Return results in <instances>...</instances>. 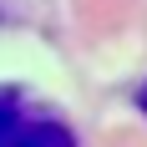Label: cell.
I'll return each mask as SVG.
<instances>
[{
    "mask_svg": "<svg viewBox=\"0 0 147 147\" xmlns=\"http://www.w3.org/2000/svg\"><path fill=\"white\" fill-rule=\"evenodd\" d=\"M0 147H76L71 127L56 117H36L15 91H0Z\"/></svg>",
    "mask_w": 147,
    "mask_h": 147,
    "instance_id": "cell-1",
    "label": "cell"
},
{
    "mask_svg": "<svg viewBox=\"0 0 147 147\" xmlns=\"http://www.w3.org/2000/svg\"><path fill=\"white\" fill-rule=\"evenodd\" d=\"M142 112H147V86H142Z\"/></svg>",
    "mask_w": 147,
    "mask_h": 147,
    "instance_id": "cell-2",
    "label": "cell"
}]
</instances>
